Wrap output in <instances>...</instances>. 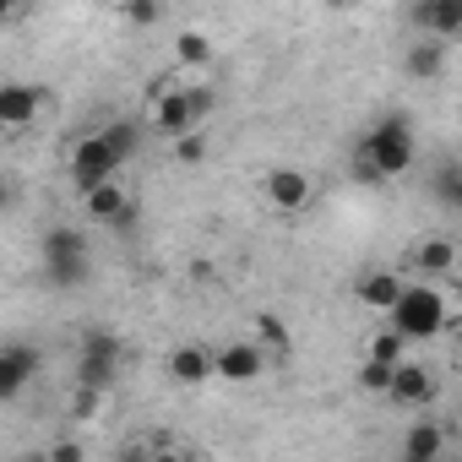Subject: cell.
Returning <instances> with one entry per match:
<instances>
[{
  "label": "cell",
  "instance_id": "484cf974",
  "mask_svg": "<svg viewBox=\"0 0 462 462\" xmlns=\"http://www.w3.org/2000/svg\"><path fill=\"white\" fill-rule=\"evenodd\" d=\"M386 381H392V365H386V359H365V365H359V386H365V392L386 397Z\"/></svg>",
  "mask_w": 462,
  "mask_h": 462
},
{
  "label": "cell",
  "instance_id": "8fae6325",
  "mask_svg": "<svg viewBox=\"0 0 462 462\" xmlns=\"http://www.w3.org/2000/svg\"><path fill=\"white\" fill-rule=\"evenodd\" d=\"M152 125H158V136H180V131L201 125L185 104V88H152Z\"/></svg>",
  "mask_w": 462,
  "mask_h": 462
},
{
  "label": "cell",
  "instance_id": "44dd1931",
  "mask_svg": "<svg viewBox=\"0 0 462 462\" xmlns=\"http://www.w3.org/2000/svg\"><path fill=\"white\" fill-rule=\"evenodd\" d=\"M174 60H180L185 71H201V66L212 60V39H207L201 28H185V33L174 39Z\"/></svg>",
  "mask_w": 462,
  "mask_h": 462
},
{
  "label": "cell",
  "instance_id": "d6986e66",
  "mask_svg": "<svg viewBox=\"0 0 462 462\" xmlns=\"http://www.w3.org/2000/svg\"><path fill=\"white\" fill-rule=\"evenodd\" d=\"M98 136L109 142V152L120 158V169H125V163L136 158V147H142V125H136V120H109V125H104Z\"/></svg>",
  "mask_w": 462,
  "mask_h": 462
},
{
  "label": "cell",
  "instance_id": "ffe728a7",
  "mask_svg": "<svg viewBox=\"0 0 462 462\" xmlns=\"http://www.w3.org/2000/svg\"><path fill=\"white\" fill-rule=\"evenodd\" d=\"M435 201L446 207V212H462V163L457 158H440V169H435Z\"/></svg>",
  "mask_w": 462,
  "mask_h": 462
},
{
  "label": "cell",
  "instance_id": "ac0fdd59",
  "mask_svg": "<svg viewBox=\"0 0 462 462\" xmlns=\"http://www.w3.org/2000/svg\"><path fill=\"white\" fill-rule=\"evenodd\" d=\"M397 289H402V278H397V273H365L354 294H359V305H370V310H392Z\"/></svg>",
  "mask_w": 462,
  "mask_h": 462
},
{
  "label": "cell",
  "instance_id": "cb8c5ba5",
  "mask_svg": "<svg viewBox=\"0 0 462 462\" xmlns=\"http://www.w3.org/2000/svg\"><path fill=\"white\" fill-rule=\"evenodd\" d=\"M256 343L273 348V354H289V327H283V316L262 310V316H256Z\"/></svg>",
  "mask_w": 462,
  "mask_h": 462
},
{
  "label": "cell",
  "instance_id": "9a60e30c",
  "mask_svg": "<svg viewBox=\"0 0 462 462\" xmlns=\"http://www.w3.org/2000/svg\"><path fill=\"white\" fill-rule=\"evenodd\" d=\"M402 66H408V77H413V82H435V77L446 71V39L424 33V39L408 50V60H402Z\"/></svg>",
  "mask_w": 462,
  "mask_h": 462
},
{
  "label": "cell",
  "instance_id": "4dcf8cb0",
  "mask_svg": "<svg viewBox=\"0 0 462 462\" xmlns=\"http://www.w3.org/2000/svg\"><path fill=\"white\" fill-rule=\"evenodd\" d=\"M343 6H370V0H343Z\"/></svg>",
  "mask_w": 462,
  "mask_h": 462
},
{
  "label": "cell",
  "instance_id": "ba28073f",
  "mask_svg": "<svg viewBox=\"0 0 462 462\" xmlns=\"http://www.w3.org/2000/svg\"><path fill=\"white\" fill-rule=\"evenodd\" d=\"M39 109H44V88H33V82H0V131H6V136L28 131L39 120Z\"/></svg>",
  "mask_w": 462,
  "mask_h": 462
},
{
  "label": "cell",
  "instance_id": "6da1fadb",
  "mask_svg": "<svg viewBox=\"0 0 462 462\" xmlns=\"http://www.w3.org/2000/svg\"><path fill=\"white\" fill-rule=\"evenodd\" d=\"M413 158H419V136H413V120L408 115H381L370 131H365V142L354 147V180H365V185H386V180H402L408 169H413Z\"/></svg>",
  "mask_w": 462,
  "mask_h": 462
},
{
  "label": "cell",
  "instance_id": "f1b7e54d",
  "mask_svg": "<svg viewBox=\"0 0 462 462\" xmlns=\"http://www.w3.org/2000/svg\"><path fill=\"white\" fill-rule=\"evenodd\" d=\"M50 457H55V462H77V457H82V446H77V440H71V446H50Z\"/></svg>",
  "mask_w": 462,
  "mask_h": 462
},
{
  "label": "cell",
  "instance_id": "30bf717a",
  "mask_svg": "<svg viewBox=\"0 0 462 462\" xmlns=\"http://www.w3.org/2000/svg\"><path fill=\"white\" fill-rule=\"evenodd\" d=\"M262 190H267V201H273L278 212H305V207H310V196H316V185H310V174H305V169H273Z\"/></svg>",
  "mask_w": 462,
  "mask_h": 462
},
{
  "label": "cell",
  "instance_id": "4316f807",
  "mask_svg": "<svg viewBox=\"0 0 462 462\" xmlns=\"http://www.w3.org/2000/svg\"><path fill=\"white\" fill-rule=\"evenodd\" d=\"M185 104H190V115H196V120H207L217 98H212V88H185Z\"/></svg>",
  "mask_w": 462,
  "mask_h": 462
},
{
  "label": "cell",
  "instance_id": "52a82bcc",
  "mask_svg": "<svg viewBox=\"0 0 462 462\" xmlns=\"http://www.w3.org/2000/svg\"><path fill=\"white\" fill-rule=\"evenodd\" d=\"M386 397H392V402H402V408H430V402H435V370L402 354V359L392 365V381H386Z\"/></svg>",
  "mask_w": 462,
  "mask_h": 462
},
{
  "label": "cell",
  "instance_id": "d4e9b609",
  "mask_svg": "<svg viewBox=\"0 0 462 462\" xmlns=\"http://www.w3.org/2000/svg\"><path fill=\"white\" fill-rule=\"evenodd\" d=\"M402 354H408V337H402L397 327H386V332H375V337H370V359H386V365H397Z\"/></svg>",
  "mask_w": 462,
  "mask_h": 462
},
{
  "label": "cell",
  "instance_id": "7402d4cb",
  "mask_svg": "<svg viewBox=\"0 0 462 462\" xmlns=\"http://www.w3.org/2000/svg\"><path fill=\"white\" fill-rule=\"evenodd\" d=\"M169 142H174V163H180V169H196V163H207V152H212V142H207L201 125H190V131H180V136H169Z\"/></svg>",
  "mask_w": 462,
  "mask_h": 462
},
{
  "label": "cell",
  "instance_id": "f546056e",
  "mask_svg": "<svg viewBox=\"0 0 462 462\" xmlns=\"http://www.w3.org/2000/svg\"><path fill=\"white\" fill-rule=\"evenodd\" d=\"M17 6H23V0H0V23H6V17H12Z\"/></svg>",
  "mask_w": 462,
  "mask_h": 462
},
{
  "label": "cell",
  "instance_id": "8992f818",
  "mask_svg": "<svg viewBox=\"0 0 462 462\" xmlns=\"http://www.w3.org/2000/svg\"><path fill=\"white\" fill-rule=\"evenodd\" d=\"M66 174H71V185H77V190H93V185H104V180H115V174H120V158L109 152V142H104L98 131H88L82 142H71Z\"/></svg>",
  "mask_w": 462,
  "mask_h": 462
},
{
  "label": "cell",
  "instance_id": "4fadbf2b",
  "mask_svg": "<svg viewBox=\"0 0 462 462\" xmlns=\"http://www.w3.org/2000/svg\"><path fill=\"white\" fill-rule=\"evenodd\" d=\"M115 381H120V359H109V354H82L77 348V375H71V386L77 392H115Z\"/></svg>",
  "mask_w": 462,
  "mask_h": 462
},
{
  "label": "cell",
  "instance_id": "603a6c76",
  "mask_svg": "<svg viewBox=\"0 0 462 462\" xmlns=\"http://www.w3.org/2000/svg\"><path fill=\"white\" fill-rule=\"evenodd\" d=\"M120 17H125V28L147 33V28H158V23H163V0H125Z\"/></svg>",
  "mask_w": 462,
  "mask_h": 462
},
{
  "label": "cell",
  "instance_id": "e0dca14e",
  "mask_svg": "<svg viewBox=\"0 0 462 462\" xmlns=\"http://www.w3.org/2000/svg\"><path fill=\"white\" fill-rule=\"evenodd\" d=\"M446 451V435H440V424H430V419H419L408 435H402V462H435Z\"/></svg>",
  "mask_w": 462,
  "mask_h": 462
},
{
  "label": "cell",
  "instance_id": "3957f363",
  "mask_svg": "<svg viewBox=\"0 0 462 462\" xmlns=\"http://www.w3.org/2000/svg\"><path fill=\"white\" fill-rule=\"evenodd\" d=\"M386 316H392V327H397L408 343H424V337H440V332H446V300H440V289H430V278L402 283Z\"/></svg>",
  "mask_w": 462,
  "mask_h": 462
},
{
  "label": "cell",
  "instance_id": "9c48e42d",
  "mask_svg": "<svg viewBox=\"0 0 462 462\" xmlns=\"http://www.w3.org/2000/svg\"><path fill=\"white\" fill-rule=\"evenodd\" d=\"M82 201H88V217H93V223H109V228H131V223H136V207H131V196L120 190V174L104 180V185H93V190H82Z\"/></svg>",
  "mask_w": 462,
  "mask_h": 462
},
{
  "label": "cell",
  "instance_id": "2e32d148",
  "mask_svg": "<svg viewBox=\"0 0 462 462\" xmlns=\"http://www.w3.org/2000/svg\"><path fill=\"white\" fill-rule=\"evenodd\" d=\"M451 267H457V240H446V235H435V240H424L413 251V273L419 278H446Z\"/></svg>",
  "mask_w": 462,
  "mask_h": 462
},
{
  "label": "cell",
  "instance_id": "277c9868",
  "mask_svg": "<svg viewBox=\"0 0 462 462\" xmlns=\"http://www.w3.org/2000/svg\"><path fill=\"white\" fill-rule=\"evenodd\" d=\"M39 375H44V348L33 337H6L0 343V402H17Z\"/></svg>",
  "mask_w": 462,
  "mask_h": 462
},
{
  "label": "cell",
  "instance_id": "5bb4252c",
  "mask_svg": "<svg viewBox=\"0 0 462 462\" xmlns=\"http://www.w3.org/2000/svg\"><path fill=\"white\" fill-rule=\"evenodd\" d=\"M419 28H430L435 39H457L462 33V0H419Z\"/></svg>",
  "mask_w": 462,
  "mask_h": 462
},
{
  "label": "cell",
  "instance_id": "7c38bea8",
  "mask_svg": "<svg viewBox=\"0 0 462 462\" xmlns=\"http://www.w3.org/2000/svg\"><path fill=\"white\" fill-rule=\"evenodd\" d=\"M169 381H174V386H201V381H212V348H207V343H180V348L169 354Z\"/></svg>",
  "mask_w": 462,
  "mask_h": 462
},
{
  "label": "cell",
  "instance_id": "5b68a950",
  "mask_svg": "<svg viewBox=\"0 0 462 462\" xmlns=\"http://www.w3.org/2000/svg\"><path fill=\"white\" fill-rule=\"evenodd\" d=\"M267 375V348L256 337H228L212 348V381H228V386H251Z\"/></svg>",
  "mask_w": 462,
  "mask_h": 462
},
{
  "label": "cell",
  "instance_id": "7a4b0ae2",
  "mask_svg": "<svg viewBox=\"0 0 462 462\" xmlns=\"http://www.w3.org/2000/svg\"><path fill=\"white\" fill-rule=\"evenodd\" d=\"M39 262H44V278H50L55 289H82L88 273H93V245H88V235L55 223V228H44Z\"/></svg>",
  "mask_w": 462,
  "mask_h": 462
},
{
  "label": "cell",
  "instance_id": "83f0119b",
  "mask_svg": "<svg viewBox=\"0 0 462 462\" xmlns=\"http://www.w3.org/2000/svg\"><path fill=\"white\" fill-rule=\"evenodd\" d=\"M17 207V185H12V174H0V217H6Z\"/></svg>",
  "mask_w": 462,
  "mask_h": 462
}]
</instances>
